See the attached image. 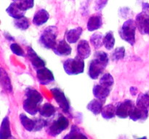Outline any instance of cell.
Segmentation results:
<instances>
[{"label":"cell","mask_w":149,"mask_h":139,"mask_svg":"<svg viewBox=\"0 0 149 139\" xmlns=\"http://www.w3.org/2000/svg\"><path fill=\"white\" fill-rule=\"evenodd\" d=\"M109 62L107 53L100 51L95 54V57L92 59L89 65L88 75L93 80H97L104 72Z\"/></svg>","instance_id":"cell-1"},{"label":"cell","mask_w":149,"mask_h":139,"mask_svg":"<svg viewBox=\"0 0 149 139\" xmlns=\"http://www.w3.org/2000/svg\"><path fill=\"white\" fill-rule=\"evenodd\" d=\"M43 101V97L36 89L28 88L26 90V98L23 101V108L31 115H36L40 109V104Z\"/></svg>","instance_id":"cell-2"},{"label":"cell","mask_w":149,"mask_h":139,"mask_svg":"<svg viewBox=\"0 0 149 139\" xmlns=\"http://www.w3.org/2000/svg\"><path fill=\"white\" fill-rule=\"evenodd\" d=\"M137 25L135 20L129 19L126 20L119 30V36L122 40L127 42L128 43L133 46L135 43V32Z\"/></svg>","instance_id":"cell-3"},{"label":"cell","mask_w":149,"mask_h":139,"mask_svg":"<svg viewBox=\"0 0 149 139\" xmlns=\"http://www.w3.org/2000/svg\"><path fill=\"white\" fill-rule=\"evenodd\" d=\"M58 28L55 25H49L42 31L39 38V42L45 49H52L57 43Z\"/></svg>","instance_id":"cell-4"},{"label":"cell","mask_w":149,"mask_h":139,"mask_svg":"<svg viewBox=\"0 0 149 139\" xmlns=\"http://www.w3.org/2000/svg\"><path fill=\"white\" fill-rule=\"evenodd\" d=\"M69 125V121L65 116L58 114L52 121L48 122L47 125V132L51 136H58L67 129Z\"/></svg>","instance_id":"cell-5"},{"label":"cell","mask_w":149,"mask_h":139,"mask_svg":"<svg viewBox=\"0 0 149 139\" xmlns=\"http://www.w3.org/2000/svg\"><path fill=\"white\" fill-rule=\"evenodd\" d=\"M63 69L69 75H77L84 72V59L76 56L74 58L67 59L63 62Z\"/></svg>","instance_id":"cell-6"},{"label":"cell","mask_w":149,"mask_h":139,"mask_svg":"<svg viewBox=\"0 0 149 139\" xmlns=\"http://www.w3.org/2000/svg\"><path fill=\"white\" fill-rule=\"evenodd\" d=\"M54 99L55 100L57 104L60 107V108L65 113H68L70 111V103L65 94L61 89L58 88H53L50 90Z\"/></svg>","instance_id":"cell-7"},{"label":"cell","mask_w":149,"mask_h":139,"mask_svg":"<svg viewBox=\"0 0 149 139\" xmlns=\"http://www.w3.org/2000/svg\"><path fill=\"white\" fill-rule=\"evenodd\" d=\"M135 106L136 104L130 99L125 100L122 102L119 103L116 109V116L122 119H125L130 117L131 111L135 108Z\"/></svg>","instance_id":"cell-8"},{"label":"cell","mask_w":149,"mask_h":139,"mask_svg":"<svg viewBox=\"0 0 149 139\" xmlns=\"http://www.w3.org/2000/svg\"><path fill=\"white\" fill-rule=\"evenodd\" d=\"M137 28L142 35L149 34V14L141 12L135 17Z\"/></svg>","instance_id":"cell-9"},{"label":"cell","mask_w":149,"mask_h":139,"mask_svg":"<svg viewBox=\"0 0 149 139\" xmlns=\"http://www.w3.org/2000/svg\"><path fill=\"white\" fill-rule=\"evenodd\" d=\"M36 78L39 83L45 85H49L55 81V77L52 72L45 67L36 71Z\"/></svg>","instance_id":"cell-10"},{"label":"cell","mask_w":149,"mask_h":139,"mask_svg":"<svg viewBox=\"0 0 149 139\" xmlns=\"http://www.w3.org/2000/svg\"><path fill=\"white\" fill-rule=\"evenodd\" d=\"M27 54L29 61L31 62V65L33 66V69L37 71L39 69L45 67V64H46L45 63V61L36 54V52L33 50V48L29 46L28 48Z\"/></svg>","instance_id":"cell-11"},{"label":"cell","mask_w":149,"mask_h":139,"mask_svg":"<svg viewBox=\"0 0 149 139\" xmlns=\"http://www.w3.org/2000/svg\"><path fill=\"white\" fill-rule=\"evenodd\" d=\"M52 51L55 54L58 55V56H65L71 54L72 49L67 41L62 39L57 42L55 47L52 49Z\"/></svg>","instance_id":"cell-12"},{"label":"cell","mask_w":149,"mask_h":139,"mask_svg":"<svg viewBox=\"0 0 149 139\" xmlns=\"http://www.w3.org/2000/svg\"><path fill=\"white\" fill-rule=\"evenodd\" d=\"M103 25V16L100 12H97L95 14L90 17L87 21V28L89 31H95L100 28Z\"/></svg>","instance_id":"cell-13"},{"label":"cell","mask_w":149,"mask_h":139,"mask_svg":"<svg viewBox=\"0 0 149 139\" xmlns=\"http://www.w3.org/2000/svg\"><path fill=\"white\" fill-rule=\"evenodd\" d=\"M77 56L82 59H87L91 54V48L89 42L86 40H81L79 42L77 47Z\"/></svg>","instance_id":"cell-14"},{"label":"cell","mask_w":149,"mask_h":139,"mask_svg":"<svg viewBox=\"0 0 149 139\" xmlns=\"http://www.w3.org/2000/svg\"><path fill=\"white\" fill-rule=\"evenodd\" d=\"M130 118L133 121L143 122L148 117V110L135 106L130 114Z\"/></svg>","instance_id":"cell-15"},{"label":"cell","mask_w":149,"mask_h":139,"mask_svg":"<svg viewBox=\"0 0 149 139\" xmlns=\"http://www.w3.org/2000/svg\"><path fill=\"white\" fill-rule=\"evenodd\" d=\"M6 12L10 17L14 18L15 20L25 17V14H26V12L20 8L16 1L12 2L10 6L6 9Z\"/></svg>","instance_id":"cell-16"},{"label":"cell","mask_w":149,"mask_h":139,"mask_svg":"<svg viewBox=\"0 0 149 139\" xmlns=\"http://www.w3.org/2000/svg\"><path fill=\"white\" fill-rule=\"evenodd\" d=\"M49 18V14L45 9L39 10L34 14L33 17V23L36 26H40L46 23Z\"/></svg>","instance_id":"cell-17"},{"label":"cell","mask_w":149,"mask_h":139,"mask_svg":"<svg viewBox=\"0 0 149 139\" xmlns=\"http://www.w3.org/2000/svg\"><path fill=\"white\" fill-rule=\"evenodd\" d=\"M111 93V89L102 86L100 84H97L93 88V94L95 98L100 100L105 103L106 98Z\"/></svg>","instance_id":"cell-18"},{"label":"cell","mask_w":149,"mask_h":139,"mask_svg":"<svg viewBox=\"0 0 149 139\" xmlns=\"http://www.w3.org/2000/svg\"><path fill=\"white\" fill-rule=\"evenodd\" d=\"M11 130H10V123L9 117L6 116L2 120L1 127H0V139H8L12 137Z\"/></svg>","instance_id":"cell-19"},{"label":"cell","mask_w":149,"mask_h":139,"mask_svg":"<svg viewBox=\"0 0 149 139\" xmlns=\"http://www.w3.org/2000/svg\"><path fill=\"white\" fill-rule=\"evenodd\" d=\"M82 28L78 27L76 28L71 29L66 33V41L69 43H75L79 41L82 34Z\"/></svg>","instance_id":"cell-20"},{"label":"cell","mask_w":149,"mask_h":139,"mask_svg":"<svg viewBox=\"0 0 149 139\" xmlns=\"http://www.w3.org/2000/svg\"><path fill=\"white\" fill-rule=\"evenodd\" d=\"M103 104L104 102L100 100L97 99V98H94L88 103L87 108L95 115H97L99 114H101L102 109L103 108Z\"/></svg>","instance_id":"cell-21"},{"label":"cell","mask_w":149,"mask_h":139,"mask_svg":"<svg viewBox=\"0 0 149 139\" xmlns=\"http://www.w3.org/2000/svg\"><path fill=\"white\" fill-rule=\"evenodd\" d=\"M116 109H117V104L114 105L113 104H110L104 106L101 111L102 117L106 120L113 118L116 116Z\"/></svg>","instance_id":"cell-22"},{"label":"cell","mask_w":149,"mask_h":139,"mask_svg":"<svg viewBox=\"0 0 149 139\" xmlns=\"http://www.w3.org/2000/svg\"><path fill=\"white\" fill-rule=\"evenodd\" d=\"M39 114L41 117H46V118H49L51 117H53L54 114L56 112V109L52 104L49 103H46L43 104L39 109Z\"/></svg>","instance_id":"cell-23"},{"label":"cell","mask_w":149,"mask_h":139,"mask_svg":"<svg viewBox=\"0 0 149 139\" xmlns=\"http://www.w3.org/2000/svg\"><path fill=\"white\" fill-rule=\"evenodd\" d=\"M63 139H88V138L77 126L73 125L69 133L63 138Z\"/></svg>","instance_id":"cell-24"},{"label":"cell","mask_w":149,"mask_h":139,"mask_svg":"<svg viewBox=\"0 0 149 139\" xmlns=\"http://www.w3.org/2000/svg\"><path fill=\"white\" fill-rule=\"evenodd\" d=\"M0 81H1V85L2 88H4L5 91L7 92L10 93L13 90V87H12L11 82H10V79L9 78L7 72L4 71L3 68H1L0 70Z\"/></svg>","instance_id":"cell-25"},{"label":"cell","mask_w":149,"mask_h":139,"mask_svg":"<svg viewBox=\"0 0 149 139\" xmlns=\"http://www.w3.org/2000/svg\"><path fill=\"white\" fill-rule=\"evenodd\" d=\"M20 120L23 127L27 131H34L35 129V120L29 118L25 114H20Z\"/></svg>","instance_id":"cell-26"},{"label":"cell","mask_w":149,"mask_h":139,"mask_svg":"<svg viewBox=\"0 0 149 139\" xmlns=\"http://www.w3.org/2000/svg\"><path fill=\"white\" fill-rule=\"evenodd\" d=\"M115 45V38L113 31H108L103 37V46L107 50L110 51L113 49Z\"/></svg>","instance_id":"cell-27"},{"label":"cell","mask_w":149,"mask_h":139,"mask_svg":"<svg viewBox=\"0 0 149 139\" xmlns=\"http://www.w3.org/2000/svg\"><path fill=\"white\" fill-rule=\"evenodd\" d=\"M136 106L140 108L145 109L149 111V94H140L136 100Z\"/></svg>","instance_id":"cell-28"},{"label":"cell","mask_w":149,"mask_h":139,"mask_svg":"<svg viewBox=\"0 0 149 139\" xmlns=\"http://www.w3.org/2000/svg\"><path fill=\"white\" fill-rule=\"evenodd\" d=\"M103 36L101 33H95L90 37V43L95 49H98L103 45Z\"/></svg>","instance_id":"cell-29"},{"label":"cell","mask_w":149,"mask_h":139,"mask_svg":"<svg viewBox=\"0 0 149 139\" xmlns=\"http://www.w3.org/2000/svg\"><path fill=\"white\" fill-rule=\"evenodd\" d=\"M113 83H114V79L110 73L103 74L100 78V82H99V84L100 85L106 88H109V89H111Z\"/></svg>","instance_id":"cell-30"},{"label":"cell","mask_w":149,"mask_h":139,"mask_svg":"<svg viewBox=\"0 0 149 139\" xmlns=\"http://www.w3.org/2000/svg\"><path fill=\"white\" fill-rule=\"evenodd\" d=\"M14 25L17 28L21 30H26L30 27V21L26 17H23L20 19L14 20Z\"/></svg>","instance_id":"cell-31"},{"label":"cell","mask_w":149,"mask_h":139,"mask_svg":"<svg viewBox=\"0 0 149 139\" xmlns=\"http://www.w3.org/2000/svg\"><path fill=\"white\" fill-rule=\"evenodd\" d=\"M125 56V49L123 46H119L115 49L111 54V59L113 61H119L124 59Z\"/></svg>","instance_id":"cell-32"},{"label":"cell","mask_w":149,"mask_h":139,"mask_svg":"<svg viewBox=\"0 0 149 139\" xmlns=\"http://www.w3.org/2000/svg\"><path fill=\"white\" fill-rule=\"evenodd\" d=\"M16 2L20 8L25 12L33 8L34 5V0H17Z\"/></svg>","instance_id":"cell-33"},{"label":"cell","mask_w":149,"mask_h":139,"mask_svg":"<svg viewBox=\"0 0 149 139\" xmlns=\"http://www.w3.org/2000/svg\"><path fill=\"white\" fill-rule=\"evenodd\" d=\"M10 50L13 54L19 56H25V53L21 46L17 43H13L10 45Z\"/></svg>","instance_id":"cell-34"},{"label":"cell","mask_w":149,"mask_h":139,"mask_svg":"<svg viewBox=\"0 0 149 139\" xmlns=\"http://www.w3.org/2000/svg\"><path fill=\"white\" fill-rule=\"evenodd\" d=\"M35 129L34 131H39L42 130L43 127H47L48 121L44 120L43 118H35Z\"/></svg>","instance_id":"cell-35"},{"label":"cell","mask_w":149,"mask_h":139,"mask_svg":"<svg viewBox=\"0 0 149 139\" xmlns=\"http://www.w3.org/2000/svg\"><path fill=\"white\" fill-rule=\"evenodd\" d=\"M108 3V0H95V10L96 11H101Z\"/></svg>","instance_id":"cell-36"},{"label":"cell","mask_w":149,"mask_h":139,"mask_svg":"<svg viewBox=\"0 0 149 139\" xmlns=\"http://www.w3.org/2000/svg\"><path fill=\"white\" fill-rule=\"evenodd\" d=\"M142 5H143V12H146V13H148V12H149V4H148V3H143Z\"/></svg>","instance_id":"cell-37"},{"label":"cell","mask_w":149,"mask_h":139,"mask_svg":"<svg viewBox=\"0 0 149 139\" xmlns=\"http://www.w3.org/2000/svg\"><path fill=\"white\" fill-rule=\"evenodd\" d=\"M130 92L132 96H135L137 94V93H138V88H137L136 87H134V86L131 87Z\"/></svg>","instance_id":"cell-38"},{"label":"cell","mask_w":149,"mask_h":139,"mask_svg":"<svg viewBox=\"0 0 149 139\" xmlns=\"http://www.w3.org/2000/svg\"><path fill=\"white\" fill-rule=\"evenodd\" d=\"M136 139H147V137L146 136H143V137L138 138H136Z\"/></svg>","instance_id":"cell-39"},{"label":"cell","mask_w":149,"mask_h":139,"mask_svg":"<svg viewBox=\"0 0 149 139\" xmlns=\"http://www.w3.org/2000/svg\"><path fill=\"white\" fill-rule=\"evenodd\" d=\"M8 139H16V138H14V137H13V136H12V137L9 138Z\"/></svg>","instance_id":"cell-40"},{"label":"cell","mask_w":149,"mask_h":139,"mask_svg":"<svg viewBox=\"0 0 149 139\" xmlns=\"http://www.w3.org/2000/svg\"><path fill=\"white\" fill-rule=\"evenodd\" d=\"M13 1H17V0H13Z\"/></svg>","instance_id":"cell-41"}]
</instances>
